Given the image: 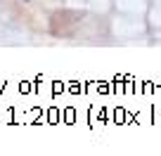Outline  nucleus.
<instances>
[{"label":"nucleus","instance_id":"f257e3e1","mask_svg":"<svg viewBox=\"0 0 161 156\" xmlns=\"http://www.w3.org/2000/svg\"><path fill=\"white\" fill-rule=\"evenodd\" d=\"M80 12H71V10H62V12H55L52 14V19H50V31L55 35H71L74 33V29L78 26V21H80Z\"/></svg>","mask_w":161,"mask_h":156}]
</instances>
